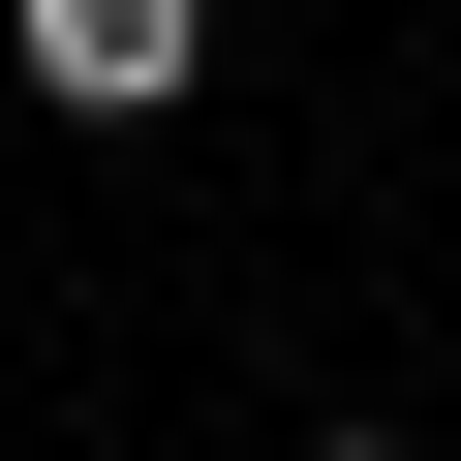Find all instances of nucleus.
<instances>
[{
	"label": "nucleus",
	"instance_id": "f03ea898",
	"mask_svg": "<svg viewBox=\"0 0 461 461\" xmlns=\"http://www.w3.org/2000/svg\"><path fill=\"white\" fill-rule=\"evenodd\" d=\"M308 461H430V430H400V400H339V430H308Z\"/></svg>",
	"mask_w": 461,
	"mask_h": 461
},
{
	"label": "nucleus",
	"instance_id": "f257e3e1",
	"mask_svg": "<svg viewBox=\"0 0 461 461\" xmlns=\"http://www.w3.org/2000/svg\"><path fill=\"white\" fill-rule=\"evenodd\" d=\"M0 62H32L62 123H185L215 93V0H0Z\"/></svg>",
	"mask_w": 461,
	"mask_h": 461
}]
</instances>
